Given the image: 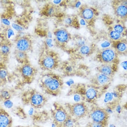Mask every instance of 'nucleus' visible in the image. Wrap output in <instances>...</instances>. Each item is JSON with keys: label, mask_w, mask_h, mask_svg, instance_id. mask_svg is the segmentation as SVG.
<instances>
[{"label": "nucleus", "mask_w": 127, "mask_h": 127, "mask_svg": "<svg viewBox=\"0 0 127 127\" xmlns=\"http://www.w3.org/2000/svg\"><path fill=\"white\" fill-rule=\"evenodd\" d=\"M19 97L23 105L35 109L43 108L48 101L45 95L31 87L25 88L22 90Z\"/></svg>", "instance_id": "f257e3e1"}, {"label": "nucleus", "mask_w": 127, "mask_h": 127, "mask_svg": "<svg viewBox=\"0 0 127 127\" xmlns=\"http://www.w3.org/2000/svg\"><path fill=\"white\" fill-rule=\"evenodd\" d=\"M37 83L43 93L55 96L60 94L63 85V82L59 76L51 73L41 75Z\"/></svg>", "instance_id": "f03ea898"}, {"label": "nucleus", "mask_w": 127, "mask_h": 127, "mask_svg": "<svg viewBox=\"0 0 127 127\" xmlns=\"http://www.w3.org/2000/svg\"><path fill=\"white\" fill-rule=\"evenodd\" d=\"M17 73L13 77L16 90H22L27 85L31 84L35 79L37 70L29 63L22 64L18 67Z\"/></svg>", "instance_id": "7ed1b4c3"}, {"label": "nucleus", "mask_w": 127, "mask_h": 127, "mask_svg": "<svg viewBox=\"0 0 127 127\" xmlns=\"http://www.w3.org/2000/svg\"><path fill=\"white\" fill-rule=\"evenodd\" d=\"M52 117L56 124H63L68 119V114L62 105L55 103L54 109L51 112Z\"/></svg>", "instance_id": "20e7f679"}, {"label": "nucleus", "mask_w": 127, "mask_h": 127, "mask_svg": "<svg viewBox=\"0 0 127 127\" xmlns=\"http://www.w3.org/2000/svg\"><path fill=\"white\" fill-rule=\"evenodd\" d=\"M39 64L42 70L49 71L56 67L57 63L54 59L50 55H43L40 58Z\"/></svg>", "instance_id": "39448f33"}, {"label": "nucleus", "mask_w": 127, "mask_h": 127, "mask_svg": "<svg viewBox=\"0 0 127 127\" xmlns=\"http://www.w3.org/2000/svg\"><path fill=\"white\" fill-rule=\"evenodd\" d=\"M16 91L14 87L7 86L0 87V102L9 101L16 95Z\"/></svg>", "instance_id": "423d86ee"}, {"label": "nucleus", "mask_w": 127, "mask_h": 127, "mask_svg": "<svg viewBox=\"0 0 127 127\" xmlns=\"http://www.w3.org/2000/svg\"><path fill=\"white\" fill-rule=\"evenodd\" d=\"M12 124L11 116L0 104V127H12Z\"/></svg>", "instance_id": "0eeeda50"}, {"label": "nucleus", "mask_w": 127, "mask_h": 127, "mask_svg": "<svg viewBox=\"0 0 127 127\" xmlns=\"http://www.w3.org/2000/svg\"><path fill=\"white\" fill-rule=\"evenodd\" d=\"M107 114L104 109L96 108L92 112L91 117L95 122L103 123L107 119Z\"/></svg>", "instance_id": "6e6552de"}, {"label": "nucleus", "mask_w": 127, "mask_h": 127, "mask_svg": "<svg viewBox=\"0 0 127 127\" xmlns=\"http://www.w3.org/2000/svg\"><path fill=\"white\" fill-rule=\"evenodd\" d=\"M31 43L30 40L28 38L22 37L17 40L16 47L18 51L25 52L30 49Z\"/></svg>", "instance_id": "1a4fd4ad"}, {"label": "nucleus", "mask_w": 127, "mask_h": 127, "mask_svg": "<svg viewBox=\"0 0 127 127\" xmlns=\"http://www.w3.org/2000/svg\"><path fill=\"white\" fill-rule=\"evenodd\" d=\"M71 110L75 116L81 117L85 115L87 112V108L85 105L83 103H77L73 105L71 108Z\"/></svg>", "instance_id": "9d476101"}, {"label": "nucleus", "mask_w": 127, "mask_h": 127, "mask_svg": "<svg viewBox=\"0 0 127 127\" xmlns=\"http://www.w3.org/2000/svg\"><path fill=\"white\" fill-rule=\"evenodd\" d=\"M15 56L17 61L21 64L29 63L27 54L25 52L18 51L16 53Z\"/></svg>", "instance_id": "9b49d317"}, {"label": "nucleus", "mask_w": 127, "mask_h": 127, "mask_svg": "<svg viewBox=\"0 0 127 127\" xmlns=\"http://www.w3.org/2000/svg\"><path fill=\"white\" fill-rule=\"evenodd\" d=\"M102 59L104 61H111L114 59L115 53L112 50H106L102 52Z\"/></svg>", "instance_id": "f8f14e48"}, {"label": "nucleus", "mask_w": 127, "mask_h": 127, "mask_svg": "<svg viewBox=\"0 0 127 127\" xmlns=\"http://www.w3.org/2000/svg\"><path fill=\"white\" fill-rule=\"evenodd\" d=\"M58 40L61 42H64L68 40V34L67 32L63 30H59L56 33Z\"/></svg>", "instance_id": "ddd939ff"}, {"label": "nucleus", "mask_w": 127, "mask_h": 127, "mask_svg": "<svg viewBox=\"0 0 127 127\" xmlns=\"http://www.w3.org/2000/svg\"><path fill=\"white\" fill-rule=\"evenodd\" d=\"M97 82L100 85H104L108 82L109 79L108 76L100 74L97 76Z\"/></svg>", "instance_id": "4468645a"}, {"label": "nucleus", "mask_w": 127, "mask_h": 127, "mask_svg": "<svg viewBox=\"0 0 127 127\" xmlns=\"http://www.w3.org/2000/svg\"><path fill=\"white\" fill-rule=\"evenodd\" d=\"M100 71L102 74L106 76H110L112 73V68L110 66L107 65L102 66L100 69Z\"/></svg>", "instance_id": "2eb2a0df"}, {"label": "nucleus", "mask_w": 127, "mask_h": 127, "mask_svg": "<svg viewBox=\"0 0 127 127\" xmlns=\"http://www.w3.org/2000/svg\"><path fill=\"white\" fill-rule=\"evenodd\" d=\"M96 91L92 88L89 89L86 93L87 98L90 99H94L96 96Z\"/></svg>", "instance_id": "dca6fc26"}, {"label": "nucleus", "mask_w": 127, "mask_h": 127, "mask_svg": "<svg viewBox=\"0 0 127 127\" xmlns=\"http://www.w3.org/2000/svg\"><path fill=\"white\" fill-rule=\"evenodd\" d=\"M117 12L119 15L122 16H125L127 14V8L125 6H120L117 9Z\"/></svg>", "instance_id": "f3484780"}, {"label": "nucleus", "mask_w": 127, "mask_h": 127, "mask_svg": "<svg viewBox=\"0 0 127 127\" xmlns=\"http://www.w3.org/2000/svg\"><path fill=\"white\" fill-rule=\"evenodd\" d=\"M83 14L85 18L86 19H90L93 17V13L91 9H87L83 11Z\"/></svg>", "instance_id": "a211bd4d"}, {"label": "nucleus", "mask_w": 127, "mask_h": 127, "mask_svg": "<svg viewBox=\"0 0 127 127\" xmlns=\"http://www.w3.org/2000/svg\"><path fill=\"white\" fill-rule=\"evenodd\" d=\"M110 35L111 38L114 40L118 39L121 37V35L120 33L116 31H113L111 32L110 33Z\"/></svg>", "instance_id": "6ab92c4d"}, {"label": "nucleus", "mask_w": 127, "mask_h": 127, "mask_svg": "<svg viewBox=\"0 0 127 127\" xmlns=\"http://www.w3.org/2000/svg\"><path fill=\"white\" fill-rule=\"evenodd\" d=\"M63 126L65 127H72L74 124L72 120L70 119H67L63 123Z\"/></svg>", "instance_id": "aec40b11"}, {"label": "nucleus", "mask_w": 127, "mask_h": 127, "mask_svg": "<svg viewBox=\"0 0 127 127\" xmlns=\"http://www.w3.org/2000/svg\"><path fill=\"white\" fill-rule=\"evenodd\" d=\"M113 94L110 93H108L106 94L105 96L104 101L105 102H108V101H111L113 98Z\"/></svg>", "instance_id": "412c9836"}, {"label": "nucleus", "mask_w": 127, "mask_h": 127, "mask_svg": "<svg viewBox=\"0 0 127 127\" xmlns=\"http://www.w3.org/2000/svg\"><path fill=\"white\" fill-rule=\"evenodd\" d=\"M81 52L83 54H87L90 52V49L87 46H84L81 49Z\"/></svg>", "instance_id": "4be33fe9"}, {"label": "nucleus", "mask_w": 127, "mask_h": 127, "mask_svg": "<svg viewBox=\"0 0 127 127\" xmlns=\"http://www.w3.org/2000/svg\"><path fill=\"white\" fill-rule=\"evenodd\" d=\"M126 45L124 43H121L118 44L117 45V48L119 51H123L126 50Z\"/></svg>", "instance_id": "5701e85b"}, {"label": "nucleus", "mask_w": 127, "mask_h": 127, "mask_svg": "<svg viewBox=\"0 0 127 127\" xmlns=\"http://www.w3.org/2000/svg\"><path fill=\"white\" fill-rule=\"evenodd\" d=\"M1 50L4 54H7L9 52V48L7 46L3 45L2 47Z\"/></svg>", "instance_id": "b1692460"}, {"label": "nucleus", "mask_w": 127, "mask_h": 127, "mask_svg": "<svg viewBox=\"0 0 127 127\" xmlns=\"http://www.w3.org/2000/svg\"><path fill=\"white\" fill-rule=\"evenodd\" d=\"M115 31L119 33H122L124 30V29L122 26L120 25H116L114 27Z\"/></svg>", "instance_id": "393cba45"}, {"label": "nucleus", "mask_w": 127, "mask_h": 127, "mask_svg": "<svg viewBox=\"0 0 127 127\" xmlns=\"http://www.w3.org/2000/svg\"><path fill=\"white\" fill-rule=\"evenodd\" d=\"M12 27L14 29L18 31H22L23 30V28L21 26H19L17 24H13Z\"/></svg>", "instance_id": "a878e982"}, {"label": "nucleus", "mask_w": 127, "mask_h": 127, "mask_svg": "<svg viewBox=\"0 0 127 127\" xmlns=\"http://www.w3.org/2000/svg\"><path fill=\"white\" fill-rule=\"evenodd\" d=\"M103 123L94 122L91 125V127H103Z\"/></svg>", "instance_id": "bb28decb"}, {"label": "nucleus", "mask_w": 127, "mask_h": 127, "mask_svg": "<svg viewBox=\"0 0 127 127\" xmlns=\"http://www.w3.org/2000/svg\"><path fill=\"white\" fill-rule=\"evenodd\" d=\"M8 36L9 38H10L12 36L14 35V32L13 30L11 29H9L8 30Z\"/></svg>", "instance_id": "cd10ccee"}, {"label": "nucleus", "mask_w": 127, "mask_h": 127, "mask_svg": "<svg viewBox=\"0 0 127 127\" xmlns=\"http://www.w3.org/2000/svg\"><path fill=\"white\" fill-rule=\"evenodd\" d=\"M110 45V43L107 41H105L101 44V46L102 48H106Z\"/></svg>", "instance_id": "c85d7f7f"}, {"label": "nucleus", "mask_w": 127, "mask_h": 127, "mask_svg": "<svg viewBox=\"0 0 127 127\" xmlns=\"http://www.w3.org/2000/svg\"><path fill=\"white\" fill-rule=\"evenodd\" d=\"M52 40L51 39H48L46 40V43L50 47H52L53 46V45L52 44Z\"/></svg>", "instance_id": "c756f323"}, {"label": "nucleus", "mask_w": 127, "mask_h": 127, "mask_svg": "<svg viewBox=\"0 0 127 127\" xmlns=\"http://www.w3.org/2000/svg\"><path fill=\"white\" fill-rule=\"evenodd\" d=\"M2 23H3L5 25H9L10 24V22L7 19H2Z\"/></svg>", "instance_id": "7c9ffc66"}, {"label": "nucleus", "mask_w": 127, "mask_h": 127, "mask_svg": "<svg viewBox=\"0 0 127 127\" xmlns=\"http://www.w3.org/2000/svg\"><path fill=\"white\" fill-rule=\"evenodd\" d=\"M74 100H75V101H77V102L80 101L81 99V98L80 97V96H79V95H75V96H74Z\"/></svg>", "instance_id": "2f4dec72"}, {"label": "nucleus", "mask_w": 127, "mask_h": 127, "mask_svg": "<svg viewBox=\"0 0 127 127\" xmlns=\"http://www.w3.org/2000/svg\"><path fill=\"white\" fill-rule=\"evenodd\" d=\"M122 67L125 70L127 69V61L124 62L122 63Z\"/></svg>", "instance_id": "473e14b6"}, {"label": "nucleus", "mask_w": 127, "mask_h": 127, "mask_svg": "<svg viewBox=\"0 0 127 127\" xmlns=\"http://www.w3.org/2000/svg\"><path fill=\"white\" fill-rule=\"evenodd\" d=\"M65 22H66V23H67V24H70V23H71V22H72V20H71L70 18H67V19H66V20H65Z\"/></svg>", "instance_id": "72a5a7b5"}, {"label": "nucleus", "mask_w": 127, "mask_h": 127, "mask_svg": "<svg viewBox=\"0 0 127 127\" xmlns=\"http://www.w3.org/2000/svg\"><path fill=\"white\" fill-rule=\"evenodd\" d=\"M80 23L82 25H85L86 24L84 20L83 19L81 20L80 21Z\"/></svg>", "instance_id": "f704fd0d"}, {"label": "nucleus", "mask_w": 127, "mask_h": 127, "mask_svg": "<svg viewBox=\"0 0 127 127\" xmlns=\"http://www.w3.org/2000/svg\"><path fill=\"white\" fill-rule=\"evenodd\" d=\"M81 4V3L80 2H78L77 3V4H76V7L77 8L79 7V6Z\"/></svg>", "instance_id": "c9c22d12"}, {"label": "nucleus", "mask_w": 127, "mask_h": 127, "mask_svg": "<svg viewBox=\"0 0 127 127\" xmlns=\"http://www.w3.org/2000/svg\"><path fill=\"white\" fill-rule=\"evenodd\" d=\"M61 1V0H55L54 1V2L56 4H58L60 3Z\"/></svg>", "instance_id": "e433bc0d"}, {"label": "nucleus", "mask_w": 127, "mask_h": 127, "mask_svg": "<svg viewBox=\"0 0 127 127\" xmlns=\"http://www.w3.org/2000/svg\"><path fill=\"white\" fill-rule=\"evenodd\" d=\"M121 108L120 106H118L117 108V111L118 112L120 113V111H121Z\"/></svg>", "instance_id": "4c0bfd02"}, {"label": "nucleus", "mask_w": 127, "mask_h": 127, "mask_svg": "<svg viewBox=\"0 0 127 127\" xmlns=\"http://www.w3.org/2000/svg\"><path fill=\"white\" fill-rule=\"evenodd\" d=\"M109 127H115V126L113 125H110Z\"/></svg>", "instance_id": "58836bf2"}]
</instances>
